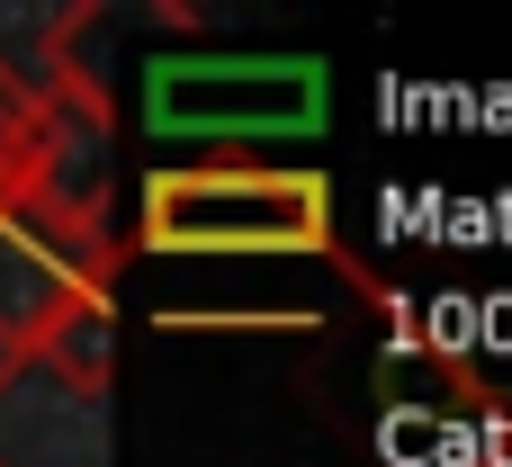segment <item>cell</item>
Instances as JSON below:
<instances>
[{"label":"cell","mask_w":512,"mask_h":467,"mask_svg":"<svg viewBox=\"0 0 512 467\" xmlns=\"http://www.w3.org/2000/svg\"><path fill=\"white\" fill-rule=\"evenodd\" d=\"M117 261H126V234L108 216H63V207L9 198L0 207V351L36 360L63 324L108 315Z\"/></svg>","instance_id":"obj_2"},{"label":"cell","mask_w":512,"mask_h":467,"mask_svg":"<svg viewBox=\"0 0 512 467\" xmlns=\"http://www.w3.org/2000/svg\"><path fill=\"white\" fill-rule=\"evenodd\" d=\"M324 108V63H243L234 81H207L189 63H153V126L171 135H207V144H243L270 126H306Z\"/></svg>","instance_id":"obj_3"},{"label":"cell","mask_w":512,"mask_h":467,"mask_svg":"<svg viewBox=\"0 0 512 467\" xmlns=\"http://www.w3.org/2000/svg\"><path fill=\"white\" fill-rule=\"evenodd\" d=\"M135 252L252 261V252H333V189L270 162H189L144 180Z\"/></svg>","instance_id":"obj_1"}]
</instances>
